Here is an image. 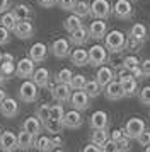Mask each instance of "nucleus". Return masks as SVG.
<instances>
[{"instance_id":"obj_42","label":"nucleus","mask_w":150,"mask_h":152,"mask_svg":"<svg viewBox=\"0 0 150 152\" xmlns=\"http://www.w3.org/2000/svg\"><path fill=\"white\" fill-rule=\"evenodd\" d=\"M10 33L12 31H9L7 28H4L2 24H0V46H5L10 43Z\"/></svg>"},{"instance_id":"obj_39","label":"nucleus","mask_w":150,"mask_h":152,"mask_svg":"<svg viewBox=\"0 0 150 152\" xmlns=\"http://www.w3.org/2000/svg\"><path fill=\"white\" fill-rule=\"evenodd\" d=\"M123 67L133 72L135 69H138V67H140V60H138L133 53H131V55H128V56H125V58H123Z\"/></svg>"},{"instance_id":"obj_23","label":"nucleus","mask_w":150,"mask_h":152,"mask_svg":"<svg viewBox=\"0 0 150 152\" xmlns=\"http://www.w3.org/2000/svg\"><path fill=\"white\" fill-rule=\"evenodd\" d=\"M70 60L75 67H85V65H89V51L77 46V50L70 53Z\"/></svg>"},{"instance_id":"obj_56","label":"nucleus","mask_w":150,"mask_h":152,"mask_svg":"<svg viewBox=\"0 0 150 152\" xmlns=\"http://www.w3.org/2000/svg\"><path fill=\"white\" fill-rule=\"evenodd\" d=\"M5 97H7V92H5L4 89H2V87H0V104H2V101H4Z\"/></svg>"},{"instance_id":"obj_41","label":"nucleus","mask_w":150,"mask_h":152,"mask_svg":"<svg viewBox=\"0 0 150 152\" xmlns=\"http://www.w3.org/2000/svg\"><path fill=\"white\" fill-rule=\"evenodd\" d=\"M63 115H65V110H63L61 104H53V106H51V110H50V118H53V120H61Z\"/></svg>"},{"instance_id":"obj_9","label":"nucleus","mask_w":150,"mask_h":152,"mask_svg":"<svg viewBox=\"0 0 150 152\" xmlns=\"http://www.w3.org/2000/svg\"><path fill=\"white\" fill-rule=\"evenodd\" d=\"M70 104H72L74 110L85 111L89 108V104H90V97H89V94L84 89L74 91L72 92V97H70Z\"/></svg>"},{"instance_id":"obj_46","label":"nucleus","mask_w":150,"mask_h":152,"mask_svg":"<svg viewBox=\"0 0 150 152\" xmlns=\"http://www.w3.org/2000/svg\"><path fill=\"white\" fill-rule=\"evenodd\" d=\"M77 0H56V5L61 9V10H72Z\"/></svg>"},{"instance_id":"obj_4","label":"nucleus","mask_w":150,"mask_h":152,"mask_svg":"<svg viewBox=\"0 0 150 152\" xmlns=\"http://www.w3.org/2000/svg\"><path fill=\"white\" fill-rule=\"evenodd\" d=\"M113 15L119 21H130L133 15V5L130 0H116L113 5Z\"/></svg>"},{"instance_id":"obj_8","label":"nucleus","mask_w":150,"mask_h":152,"mask_svg":"<svg viewBox=\"0 0 150 152\" xmlns=\"http://www.w3.org/2000/svg\"><path fill=\"white\" fill-rule=\"evenodd\" d=\"M36 70V62H34L31 56L27 58H20L17 65H15V75L20 79H31Z\"/></svg>"},{"instance_id":"obj_54","label":"nucleus","mask_w":150,"mask_h":152,"mask_svg":"<svg viewBox=\"0 0 150 152\" xmlns=\"http://www.w3.org/2000/svg\"><path fill=\"white\" fill-rule=\"evenodd\" d=\"M133 77H135L136 80H138V82H140V80H143V79H145V75H143V72H142V69H140V67H138V69H135L133 70Z\"/></svg>"},{"instance_id":"obj_61","label":"nucleus","mask_w":150,"mask_h":152,"mask_svg":"<svg viewBox=\"0 0 150 152\" xmlns=\"http://www.w3.org/2000/svg\"><path fill=\"white\" fill-rule=\"evenodd\" d=\"M2 132H4V130H2V128H0V135H2Z\"/></svg>"},{"instance_id":"obj_52","label":"nucleus","mask_w":150,"mask_h":152,"mask_svg":"<svg viewBox=\"0 0 150 152\" xmlns=\"http://www.w3.org/2000/svg\"><path fill=\"white\" fill-rule=\"evenodd\" d=\"M101 151H102V147L97 145V144H94V142H90L89 145L84 147V152H101Z\"/></svg>"},{"instance_id":"obj_21","label":"nucleus","mask_w":150,"mask_h":152,"mask_svg":"<svg viewBox=\"0 0 150 152\" xmlns=\"http://www.w3.org/2000/svg\"><path fill=\"white\" fill-rule=\"evenodd\" d=\"M114 70L111 69V67H106V65H101V67H97V74H95V80L101 84L102 87L109 84L111 80H114Z\"/></svg>"},{"instance_id":"obj_10","label":"nucleus","mask_w":150,"mask_h":152,"mask_svg":"<svg viewBox=\"0 0 150 152\" xmlns=\"http://www.w3.org/2000/svg\"><path fill=\"white\" fill-rule=\"evenodd\" d=\"M61 121H63V126H65V128H68V130H77V128L82 126L84 118H82V115H80L79 110H70V111H67V113L63 115Z\"/></svg>"},{"instance_id":"obj_24","label":"nucleus","mask_w":150,"mask_h":152,"mask_svg":"<svg viewBox=\"0 0 150 152\" xmlns=\"http://www.w3.org/2000/svg\"><path fill=\"white\" fill-rule=\"evenodd\" d=\"M34 135L33 133H29V132L22 130L19 132V135H17V149L19 151H29V149H33L34 147Z\"/></svg>"},{"instance_id":"obj_14","label":"nucleus","mask_w":150,"mask_h":152,"mask_svg":"<svg viewBox=\"0 0 150 152\" xmlns=\"http://www.w3.org/2000/svg\"><path fill=\"white\" fill-rule=\"evenodd\" d=\"M51 53L56 58H67V56H70V41L65 39V38L55 39L53 45H51Z\"/></svg>"},{"instance_id":"obj_33","label":"nucleus","mask_w":150,"mask_h":152,"mask_svg":"<svg viewBox=\"0 0 150 152\" xmlns=\"http://www.w3.org/2000/svg\"><path fill=\"white\" fill-rule=\"evenodd\" d=\"M80 26H82V17H79L77 14L68 15L67 19L63 21V28H65L67 33H72V31H75V29H79Z\"/></svg>"},{"instance_id":"obj_27","label":"nucleus","mask_w":150,"mask_h":152,"mask_svg":"<svg viewBox=\"0 0 150 152\" xmlns=\"http://www.w3.org/2000/svg\"><path fill=\"white\" fill-rule=\"evenodd\" d=\"M143 43L142 39H136V38H133V36H126V41H125V51H128V53H140L143 48Z\"/></svg>"},{"instance_id":"obj_6","label":"nucleus","mask_w":150,"mask_h":152,"mask_svg":"<svg viewBox=\"0 0 150 152\" xmlns=\"http://www.w3.org/2000/svg\"><path fill=\"white\" fill-rule=\"evenodd\" d=\"M147 126H145V121H143L142 118H130L128 121L125 123V135L130 138V140H136V137L145 130Z\"/></svg>"},{"instance_id":"obj_40","label":"nucleus","mask_w":150,"mask_h":152,"mask_svg":"<svg viewBox=\"0 0 150 152\" xmlns=\"http://www.w3.org/2000/svg\"><path fill=\"white\" fill-rule=\"evenodd\" d=\"M50 110H51V104H48V103H44V104H41L39 108L36 110V116L39 118L41 121L44 123L48 118H50Z\"/></svg>"},{"instance_id":"obj_7","label":"nucleus","mask_w":150,"mask_h":152,"mask_svg":"<svg viewBox=\"0 0 150 152\" xmlns=\"http://www.w3.org/2000/svg\"><path fill=\"white\" fill-rule=\"evenodd\" d=\"M48 87L51 91V96H53L55 101H58V103H70V97H72L70 84H56V86L48 84Z\"/></svg>"},{"instance_id":"obj_47","label":"nucleus","mask_w":150,"mask_h":152,"mask_svg":"<svg viewBox=\"0 0 150 152\" xmlns=\"http://www.w3.org/2000/svg\"><path fill=\"white\" fill-rule=\"evenodd\" d=\"M133 77V72L128 69H125V67H121V70L118 72V80L119 82H123V80H126V79H131Z\"/></svg>"},{"instance_id":"obj_30","label":"nucleus","mask_w":150,"mask_h":152,"mask_svg":"<svg viewBox=\"0 0 150 152\" xmlns=\"http://www.w3.org/2000/svg\"><path fill=\"white\" fill-rule=\"evenodd\" d=\"M72 12L84 19V17L90 15V4L85 2V0H77V2H75V5H74V9H72Z\"/></svg>"},{"instance_id":"obj_38","label":"nucleus","mask_w":150,"mask_h":152,"mask_svg":"<svg viewBox=\"0 0 150 152\" xmlns=\"http://www.w3.org/2000/svg\"><path fill=\"white\" fill-rule=\"evenodd\" d=\"M72 75H74V72L70 69H61L60 72L55 75V80H56V84H68L70 79H72Z\"/></svg>"},{"instance_id":"obj_50","label":"nucleus","mask_w":150,"mask_h":152,"mask_svg":"<svg viewBox=\"0 0 150 152\" xmlns=\"http://www.w3.org/2000/svg\"><path fill=\"white\" fill-rule=\"evenodd\" d=\"M51 144H53L55 149H60L61 145H63V138L60 137V133H55L53 137H51Z\"/></svg>"},{"instance_id":"obj_35","label":"nucleus","mask_w":150,"mask_h":152,"mask_svg":"<svg viewBox=\"0 0 150 152\" xmlns=\"http://www.w3.org/2000/svg\"><path fill=\"white\" fill-rule=\"evenodd\" d=\"M0 24L4 26V28H7L9 31H14V28H15V24H17V17H15V14L14 12H4L2 14V17H0Z\"/></svg>"},{"instance_id":"obj_12","label":"nucleus","mask_w":150,"mask_h":152,"mask_svg":"<svg viewBox=\"0 0 150 152\" xmlns=\"http://www.w3.org/2000/svg\"><path fill=\"white\" fill-rule=\"evenodd\" d=\"M108 33V24H106V19H94L89 26V34L92 39L99 41V39H104V36Z\"/></svg>"},{"instance_id":"obj_36","label":"nucleus","mask_w":150,"mask_h":152,"mask_svg":"<svg viewBox=\"0 0 150 152\" xmlns=\"http://www.w3.org/2000/svg\"><path fill=\"white\" fill-rule=\"evenodd\" d=\"M85 82H87V79H85V75H82V74H74L68 84H70V87H72V91H79V89H84V86H85Z\"/></svg>"},{"instance_id":"obj_55","label":"nucleus","mask_w":150,"mask_h":152,"mask_svg":"<svg viewBox=\"0 0 150 152\" xmlns=\"http://www.w3.org/2000/svg\"><path fill=\"white\" fill-rule=\"evenodd\" d=\"M7 80H9V77H7L5 74H4V72L0 70V87H4V86L7 84Z\"/></svg>"},{"instance_id":"obj_43","label":"nucleus","mask_w":150,"mask_h":152,"mask_svg":"<svg viewBox=\"0 0 150 152\" xmlns=\"http://www.w3.org/2000/svg\"><path fill=\"white\" fill-rule=\"evenodd\" d=\"M140 103L143 106H150V86H145L142 91H140Z\"/></svg>"},{"instance_id":"obj_17","label":"nucleus","mask_w":150,"mask_h":152,"mask_svg":"<svg viewBox=\"0 0 150 152\" xmlns=\"http://www.w3.org/2000/svg\"><path fill=\"white\" fill-rule=\"evenodd\" d=\"M90 39V34H89V28H84L82 24L79 29H75L70 33V43L75 45V46H84L85 43Z\"/></svg>"},{"instance_id":"obj_19","label":"nucleus","mask_w":150,"mask_h":152,"mask_svg":"<svg viewBox=\"0 0 150 152\" xmlns=\"http://www.w3.org/2000/svg\"><path fill=\"white\" fill-rule=\"evenodd\" d=\"M89 126L90 128H109V116L106 111H95L89 118Z\"/></svg>"},{"instance_id":"obj_26","label":"nucleus","mask_w":150,"mask_h":152,"mask_svg":"<svg viewBox=\"0 0 150 152\" xmlns=\"http://www.w3.org/2000/svg\"><path fill=\"white\" fill-rule=\"evenodd\" d=\"M12 12L15 14L17 21H31L33 19V9L29 7V5H24V4L15 5Z\"/></svg>"},{"instance_id":"obj_18","label":"nucleus","mask_w":150,"mask_h":152,"mask_svg":"<svg viewBox=\"0 0 150 152\" xmlns=\"http://www.w3.org/2000/svg\"><path fill=\"white\" fill-rule=\"evenodd\" d=\"M48 53H50V50H48V46L44 43H34L33 46H31V50H29V56L36 63L44 62L48 58Z\"/></svg>"},{"instance_id":"obj_53","label":"nucleus","mask_w":150,"mask_h":152,"mask_svg":"<svg viewBox=\"0 0 150 152\" xmlns=\"http://www.w3.org/2000/svg\"><path fill=\"white\" fill-rule=\"evenodd\" d=\"M10 7V0H0V15Z\"/></svg>"},{"instance_id":"obj_25","label":"nucleus","mask_w":150,"mask_h":152,"mask_svg":"<svg viewBox=\"0 0 150 152\" xmlns=\"http://www.w3.org/2000/svg\"><path fill=\"white\" fill-rule=\"evenodd\" d=\"M121 87H123V94H125V97H133V96L138 94V80H136L135 77L123 80Z\"/></svg>"},{"instance_id":"obj_32","label":"nucleus","mask_w":150,"mask_h":152,"mask_svg":"<svg viewBox=\"0 0 150 152\" xmlns=\"http://www.w3.org/2000/svg\"><path fill=\"white\" fill-rule=\"evenodd\" d=\"M109 138L108 135V128H92V133H90V142H94V144L101 145L106 142Z\"/></svg>"},{"instance_id":"obj_15","label":"nucleus","mask_w":150,"mask_h":152,"mask_svg":"<svg viewBox=\"0 0 150 152\" xmlns=\"http://www.w3.org/2000/svg\"><path fill=\"white\" fill-rule=\"evenodd\" d=\"M0 113L5 118H15L19 115V103L12 97H5L0 104Z\"/></svg>"},{"instance_id":"obj_45","label":"nucleus","mask_w":150,"mask_h":152,"mask_svg":"<svg viewBox=\"0 0 150 152\" xmlns=\"http://www.w3.org/2000/svg\"><path fill=\"white\" fill-rule=\"evenodd\" d=\"M114 151H118V152L130 151V138L126 137V135H125L121 140H118V142H116V149H114Z\"/></svg>"},{"instance_id":"obj_3","label":"nucleus","mask_w":150,"mask_h":152,"mask_svg":"<svg viewBox=\"0 0 150 152\" xmlns=\"http://www.w3.org/2000/svg\"><path fill=\"white\" fill-rule=\"evenodd\" d=\"M108 62V48L102 45H94L92 48L89 50V65L92 67H101Z\"/></svg>"},{"instance_id":"obj_22","label":"nucleus","mask_w":150,"mask_h":152,"mask_svg":"<svg viewBox=\"0 0 150 152\" xmlns=\"http://www.w3.org/2000/svg\"><path fill=\"white\" fill-rule=\"evenodd\" d=\"M33 82L39 87V89H43V87H48V84H50V70L44 69V67H39V69L34 70L33 74Z\"/></svg>"},{"instance_id":"obj_44","label":"nucleus","mask_w":150,"mask_h":152,"mask_svg":"<svg viewBox=\"0 0 150 152\" xmlns=\"http://www.w3.org/2000/svg\"><path fill=\"white\" fill-rule=\"evenodd\" d=\"M136 142H138V145H143V147H145V145H149L150 144V130L145 128V130L136 137Z\"/></svg>"},{"instance_id":"obj_49","label":"nucleus","mask_w":150,"mask_h":152,"mask_svg":"<svg viewBox=\"0 0 150 152\" xmlns=\"http://www.w3.org/2000/svg\"><path fill=\"white\" fill-rule=\"evenodd\" d=\"M38 5L43 9H51L56 5V0H38Z\"/></svg>"},{"instance_id":"obj_13","label":"nucleus","mask_w":150,"mask_h":152,"mask_svg":"<svg viewBox=\"0 0 150 152\" xmlns=\"http://www.w3.org/2000/svg\"><path fill=\"white\" fill-rule=\"evenodd\" d=\"M12 33L17 36L19 39H29V38L34 36L36 29H34L31 21H17V24H15V28H14Z\"/></svg>"},{"instance_id":"obj_5","label":"nucleus","mask_w":150,"mask_h":152,"mask_svg":"<svg viewBox=\"0 0 150 152\" xmlns=\"http://www.w3.org/2000/svg\"><path fill=\"white\" fill-rule=\"evenodd\" d=\"M113 14V7L108 0H94L90 4V15L94 19H108Z\"/></svg>"},{"instance_id":"obj_48","label":"nucleus","mask_w":150,"mask_h":152,"mask_svg":"<svg viewBox=\"0 0 150 152\" xmlns=\"http://www.w3.org/2000/svg\"><path fill=\"white\" fill-rule=\"evenodd\" d=\"M140 69L145 77H150V58H145L143 62H140Z\"/></svg>"},{"instance_id":"obj_28","label":"nucleus","mask_w":150,"mask_h":152,"mask_svg":"<svg viewBox=\"0 0 150 152\" xmlns=\"http://www.w3.org/2000/svg\"><path fill=\"white\" fill-rule=\"evenodd\" d=\"M130 36H133V38H136V39H142V41H145L147 38H149V29H147V26L145 24H142V22H136V24H133L131 26V29H130Z\"/></svg>"},{"instance_id":"obj_37","label":"nucleus","mask_w":150,"mask_h":152,"mask_svg":"<svg viewBox=\"0 0 150 152\" xmlns=\"http://www.w3.org/2000/svg\"><path fill=\"white\" fill-rule=\"evenodd\" d=\"M0 70H2L9 79L12 75H15V63H14V60H5V58H4V62L0 63Z\"/></svg>"},{"instance_id":"obj_1","label":"nucleus","mask_w":150,"mask_h":152,"mask_svg":"<svg viewBox=\"0 0 150 152\" xmlns=\"http://www.w3.org/2000/svg\"><path fill=\"white\" fill-rule=\"evenodd\" d=\"M125 41H126L125 33L118 31V29H113V31L106 33V36H104V46L111 53H121L125 50Z\"/></svg>"},{"instance_id":"obj_34","label":"nucleus","mask_w":150,"mask_h":152,"mask_svg":"<svg viewBox=\"0 0 150 152\" xmlns=\"http://www.w3.org/2000/svg\"><path fill=\"white\" fill-rule=\"evenodd\" d=\"M84 91L89 94V97H90V99H94V97H97L102 92V86L97 82L95 79H94V80H87V82H85V86H84Z\"/></svg>"},{"instance_id":"obj_57","label":"nucleus","mask_w":150,"mask_h":152,"mask_svg":"<svg viewBox=\"0 0 150 152\" xmlns=\"http://www.w3.org/2000/svg\"><path fill=\"white\" fill-rule=\"evenodd\" d=\"M4 58L5 60H14V55L12 53H4Z\"/></svg>"},{"instance_id":"obj_59","label":"nucleus","mask_w":150,"mask_h":152,"mask_svg":"<svg viewBox=\"0 0 150 152\" xmlns=\"http://www.w3.org/2000/svg\"><path fill=\"white\" fill-rule=\"evenodd\" d=\"M145 151H147V152H150V144H149V145H145Z\"/></svg>"},{"instance_id":"obj_11","label":"nucleus","mask_w":150,"mask_h":152,"mask_svg":"<svg viewBox=\"0 0 150 152\" xmlns=\"http://www.w3.org/2000/svg\"><path fill=\"white\" fill-rule=\"evenodd\" d=\"M102 92H104V96H106L108 101H119L121 97H125L119 80H111L109 84H106V86L102 87Z\"/></svg>"},{"instance_id":"obj_16","label":"nucleus","mask_w":150,"mask_h":152,"mask_svg":"<svg viewBox=\"0 0 150 152\" xmlns=\"http://www.w3.org/2000/svg\"><path fill=\"white\" fill-rule=\"evenodd\" d=\"M0 151L12 152L17 151V135L12 132H2L0 135Z\"/></svg>"},{"instance_id":"obj_31","label":"nucleus","mask_w":150,"mask_h":152,"mask_svg":"<svg viewBox=\"0 0 150 152\" xmlns=\"http://www.w3.org/2000/svg\"><path fill=\"white\" fill-rule=\"evenodd\" d=\"M43 128L46 132H50L51 135H55V133H60L65 126H63V121L61 120H53V118H48L46 121L43 123Z\"/></svg>"},{"instance_id":"obj_20","label":"nucleus","mask_w":150,"mask_h":152,"mask_svg":"<svg viewBox=\"0 0 150 152\" xmlns=\"http://www.w3.org/2000/svg\"><path fill=\"white\" fill-rule=\"evenodd\" d=\"M22 130H26L29 133H33L34 137H38V135H41V132H43V121L38 116L26 118L24 123H22Z\"/></svg>"},{"instance_id":"obj_58","label":"nucleus","mask_w":150,"mask_h":152,"mask_svg":"<svg viewBox=\"0 0 150 152\" xmlns=\"http://www.w3.org/2000/svg\"><path fill=\"white\" fill-rule=\"evenodd\" d=\"M4 62V53H2V51H0V63Z\"/></svg>"},{"instance_id":"obj_29","label":"nucleus","mask_w":150,"mask_h":152,"mask_svg":"<svg viewBox=\"0 0 150 152\" xmlns=\"http://www.w3.org/2000/svg\"><path fill=\"white\" fill-rule=\"evenodd\" d=\"M34 149L36 151H39V152H50V151H53L55 147H53V144H51V138L50 137H38L34 138Z\"/></svg>"},{"instance_id":"obj_51","label":"nucleus","mask_w":150,"mask_h":152,"mask_svg":"<svg viewBox=\"0 0 150 152\" xmlns=\"http://www.w3.org/2000/svg\"><path fill=\"white\" fill-rule=\"evenodd\" d=\"M123 137H125V132H123L121 128H119V130L111 132V137H109V138H111V140H113V142L116 144V142H118V140H121Z\"/></svg>"},{"instance_id":"obj_2","label":"nucleus","mask_w":150,"mask_h":152,"mask_svg":"<svg viewBox=\"0 0 150 152\" xmlns=\"http://www.w3.org/2000/svg\"><path fill=\"white\" fill-rule=\"evenodd\" d=\"M39 87L33 82V80H29V79H24V82L20 84L19 87V99L22 103H36L38 101V97H39Z\"/></svg>"},{"instance_id":"obj_60","label":"nucleus","mask_w":150,"mask_h":152,"mask_svg":"<svg viewBox=\"0 0 150 152\" xmlns=\"http://www.w3.org/2000/svg\"><path fill=\"white\" fill-rule=\"evenodd\" d=\"M130 2H138V0H130Z\"/></svg>"}]
</instances>
